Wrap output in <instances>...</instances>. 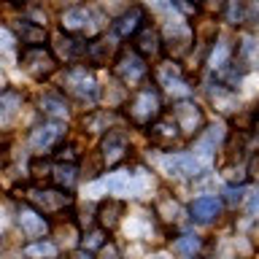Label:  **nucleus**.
<instances>
[{
	"label": "nucleus",
	"instance_id": "nucleus-1",
	"mask_svg": "<svg viewBox=\"0 0 259 259\" xmlns=\"http://www.w3.org/2000/svg\"><path fill=\"white\" fill-rule=\"evenodd\" d=\"M124 108H127V116L133 124H138V127L154 124L162 116V97H159L157 84H143L141 89H135L133 97H127Z\"/></svg>",
	"mask_w": 259,
	"mask_h": 259
},
{
	"label": "nucleus",
	"instance_id": "nucleus-2",
	"mask_svg": "<svg viewBox=\"0 0 259 259\" xmlns=\"http://www.w3.org/2000/svg\"><path fill=\"white\" fill-rule=\"evenodd\" d=\"M62 89L70 97H76L78 103H95L97 100V78L95 73L87 68V65H73V68L65 70L62 76Z\"/></svg>",
	"mask_w": 259,
	"mask_h": 259
},
{
	"label": "nucleus",
	"instance_id": "nucleus-3",
	"mask_svg": "<svg viewBox=\"0 0 259 259\" xmlns=\"http://www.w3.org/2000/svg\"><path fill=\"white\" fill-rule=\"evenodd\" d=\"M113 73L116 78L121 81L124 87H133V84H141V81L149 76V65L135 49H121L113 60Z\"/></svg>",
	"mask_w": 259,
	"mask_h": 259
},
{
	"label": "nucleus",
	"instance_id": "nucleus-4",
	"mask_svg": "<svg viewBox=\"0 0 259 259\" xmlns=\"http://www.w3.org/2000/svg\"><path fill=\"white\" fill-rule=\"evenodd\" d=\"M30 200V208H35L38 213H62L73 205V194L62 192V189H44V186H32V189L24 194Z\"/></svg>",
	"mask_w": 259,
	"mask_h": 259
},
{
	"label": "nucleus",
	"instance_id": "nucleus-5",
	"mask_svg": "<svg viewBox=\"0 0 259 259\" xmlns=\"http://www.w3.org/2000/svg\"><path fill=\"white\" fill-rule=\"evenodd\" d=\"M19 65L24 68V73H30L32 78L44 81L57 70V60L52 57L46 46H24L19 54Z\"/></svg>",
	"mask_w": 259,
	"mask_h": 259
},
{
	"label": "nucleus",
	"instance_id": "nucleus-6",
	"mask_svg": "<svg viewBox=\"0 0 259 259\" xmlns=\"http://www.w3.org/2000/svg\"><path fill=\"white\" fill-rule=\"evenodd\" d=\"M65 135H68V124H65V121L49 119V121H44V124L30 130V149L35 154H49L65 141Z\"/></svg>",
	"mask_w": 259,
	"mask_h": 259
},
{
	"label": "nucleus",
	"instance_id": "nucleus-7",
	"mask_svg": "<svg viewBox=\"0 0 259 259\" xmlns=\"http://www.w3.org/2000/svg\"><path fill=\"white\" fill-rule=\"evenodd\" d=\"M170 119L176 121L178 133L186 135V138H197L202 133V127H205V113H202V108L192 100H178L173 105V116Z\"/></svg>",
	"mask_w": 259,
	"mask_h": 259
},
{
	"label": "nucleus",
	"instance_id": "nucleus-8",
	"mask_svg": "<svg viewBox=\"0 0 259 259\" xmlns=\"http://www.w3.org/2000/svg\"><path fill=\"white\" fill-rule=\"evenodd\" d=\"M103 27V14H97L95 8L76 6L70 11L62 14V30L65 32H84V35H95Z\"/></svg>",
	"mask_w": 259,
	"mask_h": 259
},
{
	"label": "nucleus",
	"instance_id": "nucleus-9",
	"mask_svg": "<svg viewBox=\"0 0 259 259\" xmlns=\"http://www.w3.org/2000/svg\"><path fill=\"white\" fill-rule=\"evenodd\" d=\"M159 40H162V46L167 49V54L178 60V57H184L186 52H189V46L194 40V32H192V27L186 22L170 19L165 24V38H159Z\"/></svg>",
	"mask_w": 259,
	"mask_h": 259
},
{
	"label": "nucleus",
	"instance_id": "nucleus-10",
	"mask_svg": "<svg viewBox=\"0 0 259 259\" xmlns=\"http://www.w3.org/2000/svg\"><path fill=\"white\" fill-rule=\"evenodd\" d=\"M130 154V141L121 130H108L105 138L100 141V165L103 167H116L119 162H124Z\"/></svg>",
	"mask_w": 259,
	"mask_h": 259
},
{
	"label": "nucleus",
	"instance_id": "nucleus-11",
	"mask_svg": "<svg viewBox=\"0 0 259 259\" xmlns=\"http://www.w3.org/2000/svg\"><path fill=\"white\" fill-rule=\"evenodd\" d=\"M159 165L167 176H176V178H194L202 170V162L194 154H167V157L159 159Z\"/></svg>",
	"mask_w": 259,
	"mask_h": 259
},
{
	"label": "nucleus",
	"instance_id": "nucleus-12",
	"mask_svg": "<svg viewBox=\"0 0 259 259\" xmlns=\"http://www.w3.org/2000/svg\"><path fill=\"white\" fill-rule=\"evenodd\" d=\"M16 224H19V230L24 238H40L44 240V235L49 232V219L44 213H38L35 208L30 205H22L19 210H16Z\"/></svg>",
	"mask_w": 259,
	"mask_h": 259
},
{
	"label": "nucleus",
	"instance_id": "nucleus-13",
	"mask_svg": "<svg viewBox=\"0 0 259 259\" xmlns=\"http://www.w3.org/2000/svg\"><path fill=\"white\" fill-rule=\"evenodd\" d=\"M111 194H141L143 184L138 181V173H130V170H116V173H108L100 181Z\"/></svg>",
	"mask_w": 259,
	"mask_h": 259
},
{
	"label": "nucleus",
	"instance_id": "nucleus-14",
	"mask_svg": "<svg viewBox=\"0 0 259 259\" xmlns=\"http://www.w3.org/2000/svg\"><path fill=\"white\" fill-rule=\"evenodd\" d=\"M81 54H84L81 40H76L73 35H68V32H57L52 38V57L57 62H76Z\"/></svg>",
	"mask_w": 259,
	"mask_h": 259
},
{
	"label": "nucleus",
	"instance_id": "nucleus-15",
	"mask_svg": "<svg viewBox=\"0 0 259 259\" xmlns=\"http://www.w3.org/2000/svg\"><path fill=\"white\" fill-rule=\"evenodd\" d=\"M143 22H146L143 6H130L127 11L113 22V32H116L119 38H135V32L143 27Z\"/></svg>",
	"mask_w": 259,
	"mask_h": 259
},
{
	"label": "nucleus",
	"instance_id": "nucleus-16",
	"mask_svg": "<svg viewBox=\"0 0 259 259\" xmlns=\"http://www.w3.org/2000/svg\"><path fill=\"white\" fill-rule=\"evenodd\" d=\"M149 138H151V143L157 146V149H170L178 138H181V133H178V127H176V121L173 119H167V116H159L154 124H149Z\"/></svg>",
	"mask_w": 259,
	"mask_h": 259
},
{
	"label": "nucleus",
	"instance_id": "nucleus-17",
	"mask_svg": "<svg viewBox=\"0 0 259 259\" xmlns=\"http://www.w3.org/2000/svg\"><path fill=\"white\" fill-rule=\"evenodd\" d=\"M84 54L89 57V62H95V65H111L113 62V57L119 54V44H116V38H108V35H100L95 40V44H89L84 49Z\"/></svg>",
	"mask_w": 259,
	"mask_h": 259
},
{
	"label": "nucleus",
	"instance_id": "nucleus-18",
	"mask_svg": "<svg viewBox=\"0 0 259 259\" xmlns=\"http://www.w3.org/2000/svg\"><path fill=\"white\" fill-rule=\"evenodd\" d=\"M121 213H124V202L121 200H103L97 205V224H100L103 232L116 230L121 222Z\"/></svg>",
	"mask_w": 259,
	"mask_h": 259
},
{
	"label": "nucleus",
	"instance_id": "nucleus-19",
	"mask_svg": "<svg viewBox=\"0 0 259 259\" xmlns=\"http://www.w3.org/2000/svg\"><path fill=\"white\" fill-rule=\"evenodd\" d=\"M192 219L194 222H200V224H210V222H216L219 213H222V200H216V197H197L192 202Z\"/></svg>",
	"mask_w": 259,
	"mask_h": 259
},
{
	"label": "nucleus",
	"instance_id": "nucleus-20",
	"mask_svg": "<svg viewBox=\"0 0 259 259\" xmlns=\"http://www.w3.org/2000/svg\"><path fill=\"white\" fill-rule=\"evenodd\" d=\"M135 52L141 57H157L162 52V40H159V32L154 27H143L135 32Z\"/></svg>",
	"mask_w": 259,
	"mask_h": 259
},
{
	"label": "nucleus",
	"instance_id": "nucleus-21",
	"mask_svg": "<svg viewBox=\"0 0 259 259\" xmlns=\"http://www.w3.org/2000/svg\"><path fill=\"white\" fill-rule=\"evenodd\" d=\"M16 38H19L24 46H44L46 27H44V24L30 22V19H19V22H16Z\"/></svg>",
	"mask_w": 259,
	"mask_h": 259
},
{
	"label": "nucleus",
	"instance_id": "nucleus-22",
	"mask_svg": "<svg viewBox=\"0 0 259 259\" xmlns=\"http://www.w3.org/2000/svg\"><path fill=\"white\" fill-rule=\"evenodd\" d=\"M49 176H52V181L57 184V189L70 192L73 186H76V181H78V165H65V162H60V165L52 167Z\"/></svg>",
	"mask_w": 259,
	"mask_h": 259
},
{
	"label": "nucleus",
	"instance_id": "nucleus-23",
	"mask_svg": "<svg viewBox=\"0 0 259 259\" xmlns=\"http://www.w3.org/2000/svg\"><path fill=\"white\" fill-rule=\"evenodd\" d=\"M19 108H22V92H16V89H0V124L11 121Z\"/></svg>",
	"mask_w": 259,
	"mask_h": 259
},
{
	"label": "nucleus",
	"instance_id": "nucleus-24",
	"mask_svg": "<svg viewBox=\"0 0 259 259\" xmlns=\"http://www.w3.org/2000/svg\"><path fill=\"white\" fill-rule=\"evenodd\" d=\"M40 111L46 116H52L54 121H62L68 116V103H65L62 95H44L40 97Z\"/></svg>",
	"mask_w": 259,
	"mask_h": 259
},
{
	"label": "nucleus",
	"instance_id": "nucleus-25",
	"mask_svg": "<svg viewBox=\"0 0 259 259\" xmlns=\"http://www.w3.org/2000/svg\"><path fill=\"white\" fill-rule=\"evenodd\" d=\"M57 243L52 240H38V243H30L27 248H24V254H27L30 259H54L57 256Z\"/></svg>",
	"mask_w": 259,
	"mask_h": 259
},
{
	"label": "nucleus",
	"instance_id": "nucleus-26",
	"mask_svg": "<svg viewBox=\"0 0 259 259\" xmlns=\"http://www.w3.org/2000/svg\"><path fill=\"white\" fill-rule=\"evenodd\" d=\"M254 60H256V44L254 38H243V44H238V57H235V62L243 65V68H254Z\"/></svg>",
	"mask_w": 259,
	"mask_h": 259
},
{
	"label": "nucleus",
	"instance_id": "nucleus-27",
	"mask_svg": "<svg viewBox=\"0 0 259 259\" xmlns=\"http://www.w3.org/2000/svg\"><path fill=\"white\" fill-rule=\"evenodd\" d=\"M224 19L230 24H243L246 22V0H230L224 11Z\"/></svg>",
	"mask_w": 259,
	"mask_h": 259
},
{
	"label": "nucleus",
	"instance_id": "nucleus-28",
	"mask_svg": "<svg viewBox=\"0 0 259 259\" xmlns=\"http://www.w3.org/2000/svg\"><path fill=\"white\" fill-rule=\"evenodd\" d=\"M173 248L178 251V254H184V256H194L200 251V238L197 235H181V238L173 243Z\"/></svg>",
	"mask_w": 259,
	"mask_h": 259
},
{
	"label": "nucleus",
	"instance_id": "nucleus-29",
	"mask_svg": "<svg viewBox=\"0 0 259 259\" xmlns=\"http://www.w3.org/2000/svg\"><path fill=\"white\" fill-rule=\"evenodd\" d=\"M227 60H230V46H227V44H216V49L210 52V60H208V65H210L213 70H219V68H222V65H224Z\"/></svg>",
	"mask_w": 259,
	"mask_h": 259
},
{
	"label": "nucleus",
	"instance_id": "nucleus-30",
	"mask_svg": "<svg viewBox=\"0 0 259 259\" xmlns=\"http://www.w3.org/2000/svg\"><path fill=\"white\" fill-rule=\"evenodd\" d=\"M103 121H108V113H92L89 119H84L87 133H100V130H105Z\"/></svg>",
	"mask_w": 259,
	"mask_h": 259
},
{
	"label": "nucleus",
	"instance_id": "nucleus-31",
	"mask_svg": "<svg viewBox=\"0 0 259 259\" xmlns=\"http://www.w3.org/2000/svg\"><path fill=\"white\" fill-rule=\"evenodd\" d=\"M95 259H121V254H119V248H116V243H103L100 248H97V256Z\"/></svg>",
	"mask_w": 259,
	"mask_h": 259
},
{
	"label": "nucleus",
	"instance_id": "nucleus-32",
	"mask_svg": "<svg viewBox=\"0 0 259 259\" xmlns=\"http://www.w3.org/2000/svg\"><path fill=\"white\" fill-rule=\"evenodd\" d=\"M14 44H16L14 32H11V30H6V27H0V49H3V52H11Z\"/></svg>",
	"mask_w": 259,
	"mask_h": 259
},
{
	"label": "nucleus",
	"instance_id": "nucleus-33",
	"mask_svg": "<svg viewBox=\"0 0 259 259\" xmlns=\"http://www.w3.org/2000/svg\"><path fill=\"white\" fill-rule=\"evenodd\" d=\"M103 230H95V232H89L87 238H84V251H89V248H95V246H103Z\"/></svg>",
	"mask_w": 259,
	"mask_h": 259
},
{
	"label": "nucleus",
	"instance_id": "nucleus-34",
	"mask_svg": "<svg viewBox=\"0 0 259 259\" xmlns=\"http://www.w3.org/2000/svg\"><path fill=\"white\" fill-rule=\"evenodd\" d=\"M224 200L230 202V205H238V202L243 200V186H238V189H235V186L224 189Z\"/></svg>",
	"mask_w": 259,
	"mask_h": 259
},
{
	"label": "nucleus",
	"instance_id": "nucleus-35",
	"mask_svg": "<svg viewBox=\"0 0 259 259\" xmlns=\"http://www.w3.org/2000/svg\"><path fill=\"white\" fill-rule=\"evenodd\" d=\"M70 259H92V256H89V254H87V251H76V254H73Z\"/></svg>",
	"mask_w": 259,
	"mask_h": 259
},
{
	"label": "nucleus",
	"instance_id": "nucleus-36",
	"mask_svg": "<svg viewBox=\"0 0 259 259\" xmlns=\"http://www.w3.org/2000/svg\"><path fill=\"white\" fill-rule=\"evenodd\" d=\"M0 87H3V73H0Z\"/></svg>",
	"mask_w": 259,
	"mask_h": 259
},
{
	"label": "nucleus",
	"instance_id": "nucleus-37",
	"mask_svg": "<svg viewBox=\"0 0 259 259\" xmlns=\"http://www.w3.org/2000/svg\"><path fill=\"white\" fill-rule=\"evenodd\" d=\"M11 3H24V0H11Z\"/></svg>",
	"mask_w": 259,
	"mask_h": 259
},
{
	"label": "nucleus",
	"instance_id": "nucleus-38",
	"mask_svg": "<svg viewBox=\"0 0 259 259\" xmlns=\"http://www.w3.org/2000/svg\"><path fill=\"white\" fill-rule=\"evenodd\" d=\"M192 3H194V6H197V3H200V0H192Z\"/></svg>",
	"mask_w": 259,
	"mask_h": 259
}]
</instances>
